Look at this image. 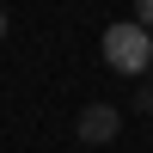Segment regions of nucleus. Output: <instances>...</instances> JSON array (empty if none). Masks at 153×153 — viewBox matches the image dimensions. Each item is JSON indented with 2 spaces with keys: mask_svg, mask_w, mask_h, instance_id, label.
Returning a JSON list of instances; mask_svg holds the SVG:
<instances>
[{
  "mask_svg": "<svg viewBox=\"0 0 153 153\" xmlns=\"http://www.w3.org/2000/svg\"><path fill=\"white\" fill-rule=\"evenodd\" d=\"M147 86H153V68H147Z\"/></svg>",
  "mask_w": 153,
  "mask_h": 153,
  "instance_id": "obj_6",
  "label": "nucleus"
},
{
  "mask_svg": "<svg viewBox=\"0 0 153 153\" xmlns=\"http://www.w3.org/2000/svg\"><path fill=\"white\" fill-rule=\"evenodd\" d=\"M135 110H141V117L153 110V86H141V92H135Z\"/></svg>",
  "mask_w": 153,
  "mask_h": 153,
  "instance_id": "obj_4",
  "label": "nucleus"
},
{
  "mask_svg": "<svg viewBox=\"0 0 153 153\" xmlns=\"http://www.w3.org/2000/svg\"><path fill=\"white\" fill-rule=\"evenodd\" d=\"M104 61L117 74H147L153 68V31H141L135 19L110 25V31H104Z\"/></svg>",
  "mask_w": 153,
  "mask_h": 153,
  "instance_id": "obj_1",
  "label": "nucleus"
},
{
  "mask_svg": "<svg viewBox=\"0 0 153 153\" xmlns=\"http://www.w3.org/2000/svg\"><path fill=\"white\" fill-rule=\"evenodd\" d=\"M0 43H6V6H0Z\"/></svg>",
  "mask_w": 153,
  "mask_h": 153,
  "instance_id": "obj_5",
  "label": "nucleus"
},
{
  "mask_svg": "<svg viewBox=\"0 0 153 153\" xmlns=\"http://www.w3.org/2000/svg\"><path fill=\"white\" fill-rule=\"evenodd\" d=\"M74 129H80L86 147H110V141H117V129H123V110H117V104H86Z\"/></svg>",
  "mask_w": 153,
  "mask_h": 153,
  "instance_id": "obj_2",
  "label": "nucleus"
},
{
  "mask_svg": "<svg viewBox=\"0 0 153 153\" xmlns=\"http://www.w3.org/2000/svg\"><path fill=\"white\" fill-rule=\"evenodd\" d=\"M135 25H141V31H153V0H135Z\"/></svg>",
  "mask_w": 153,
  "mask_h": 153,
  "instance_id": "obj_3",
  "label": "nucleus"
}]
</instances>
